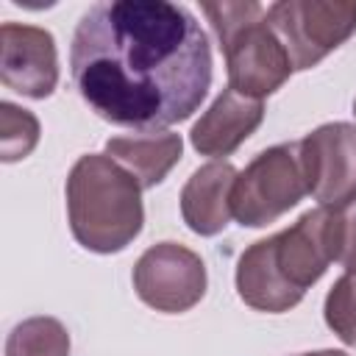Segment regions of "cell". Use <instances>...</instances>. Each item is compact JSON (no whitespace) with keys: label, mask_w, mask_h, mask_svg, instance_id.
Here are the masks:
<instances>
[{"label":"cell","mask_w":356,"mask_h":356,"mask_svg":"<svg viewBox=\"0 0 356 356\" xmlns=\"http://www.w3.org/2000/svg\"><path fill=\"white\" fill-rule=\"evenodd\" d=\"M6 356H70V331L56 317H28L11 328Z\"/></svg>","instance_id":"obj_14"},{"label":"cell","mask_w":356,"mask_h":356,"mask_svg":"<svg viewBox=\"0 0 356 356\" xmlns=\"http://www.w3.org/2000/svg\"><path fill=\"white\" fill-rule=\"evenodd\" d=\"M345 273H350V275H353V278H356V267H353V270H345Z\"/></svg>","instance_id":"obj_19"},{"label":"cell","mask_w":356,"mask_h":356,"mask_svg":"<svg viewBox=\"0 0 356 356\" xmlns=\"http://www.w3.org/2000/svg\"><path fill=\"white\" fill-rule=\"evenodd\" d=\"M309 195L298 142L273 145L256 153L231 189V217L242 228H264Z\"/></svg>","instance_id":"obj_4"},{"label":"cell","mask_w":356,"mask_h":356,"mask_svg":"<svg viewBox=\"0 0 356 356\" xmlns=\"http://www.w3.org/2000/svg\"><path fill=\"white\" fill-rule=\"evenodd\" d=\"M181 153H184L181 134L172 131L128 134V136H111L106 142V156L122 164L142 184V189L159 186L170 175V170L181 161Z\"/></svg>","instance_id":"obj_12"},{"label":"cell","mask_w":356,"mask_h":356,"mask_svg":"<svg viewBox=\"0 0 356 356\" xmlns=\"http://www.w3.org/2000/svg\"><path fill=\"white\" fill-rule=\"evenodd\" d=\"M331 245L334 261L345 270L356 267V200L339 209H331Z\"/></svg>","instance_id":"obj_17"},{"label":"cell","mask_w":356,"mask_h":356,"mask_svg":"<svg viewBox=\"0 0 356 356\" xmlns=\"http://www.w3.org/2000/svg\"><path fill=\"white\" fill-rule=\"evenodd\" d=\"M353 114H356V100H353Z\"/></svg>","instance_id":"obj_20"},{"label":"cell","mask_w":356,"mask_h":356,"mask_svg":"<svg viewBox=\"0 0 356 356\" xmlns=\"http://www.w3.org/2000/svg\"><path fill=\"white\" fill-rule=\"evenodd\" d=\"M64 195L70 231L83 250L111 256L142 234V184L111 156H81L67 175Z\"/></svg>","instance_id":"obj_2"},{"label":"cell","mask_w":356,"mask_h":356,"mask_svg":"<svg viewBox=\"0 0 356 356\" xmlns=\"http://www.w3.org/2000/svg\"><path fill=\"white\" fill-rule=\"evenodd\" d=\"M236 167L225 159L197 167L181 189V217L197 236H217L231 222V189Z\"/></svg>","instance_id":"obj_11"},{"label":"cell","mask_w":356,"mask_h":356,"mask_svg":"<svg viewBox=\"0 0 356 356\" xmlns=\"http://www.w3.org/2000/svg\"><path fill=\"white\" fill-rule=\"evenodd\" d=\"M39 134H42V125L36 114L8 100L0 103V159L6 164L31 156L33 147L39 145Z\"/></svg>","instance_id":"obj_15"},{"label":"cell","mask_w":356,"mask_h":356,"mask_svg":"<svg viewBox=\"0 0 356 356\" xmlns=\"http://www.w3.org/2000/svg\"><path fill=\"white\" fill-rule=\"evenodd\" d=\"M267 22L281 39L292 70H312L356 33L353 0H278Z\"/></svg>","instance_id":"obj_5"},{"label":"cell","mask_w":356,"mask_h":356,"mask_svg":"<svg viewBox=\"0 0 356 356\" xmlns=\"http://www.w3.org/2000/svg\"><path fill=\"white\" fill-rule=\"evenodd\" d=\"M298 356H348L345 350H334V348H325V350H312V353H298Z\"/></svg>","instance_id":"obj_18"},{"label":"cell","mask_w":356,"mask_h":356,"mask_svg":"<svg viewBox=\"0 0 356 356\" xmlns=\"http://www.w3.org/2000/svg\"><path fill=\"white\" fill-rule=\"evenodd\" d=\"M131 281L136 298L161 314L189 312L203 300L209 286L203 259L178 242L150 245L136 259Z\"/></svg>","instance_id":"obj_6"},{"label":"cell","mask_w":356,"mask_h":356,"mask_svg":"<svg viewBox=\"0 0 356 356\" xmlns=\"http://www.w3.org/2000/svg\"><path fill=\"white\" fill-rule=\"evenodd\" d=\"M70 72L100 120L147 134L200 108L211 86V44L186 6L106 0L81 14Z\"/></svg>","instance_id":"obj_1"},{"label":"cell","mask_w":356,"mask_h":356,"mask_svg":"<svg viewBox=\"0 0 356 356\" xmlns=\"http://www.w3.org/2000/svg\"><path fill=\"white\" fill-rule=\"evenodd\" d=\"M267 250L281 281L303 298L306 289L314 286L334 261L331 209L317 206L303 211L298 222L267 236Z\"/></svg>","instance_id":"obj_8"},{"label":"cell","mask_w":356,"mask_h":356,"mask_svg":"<svg viewBox=\"0 0 356 356\" xmlns=\"http://www.w3.org/2000/svg\"><path fill=\"white\" fill-rule=\"evenodd\" d=\"M298 150L306 189L320 206L339 209L356 200V125L325 122L309 131Z\"/></svg>","instance_id":"obj_7"},{"label":"cell","mask_w":356,"mask_h":356,"mask_svg":"<svg viewBox=\"0 0 356 356\" xmlns=\"http://www.w3.org/2000/svg\"><path fill=\"white\" fill-rule=\"evenodd\" d=\"M236 295L245 306L256 309V312H267V314H281L295 309L303 298L298 292H292L281 275L275 273L273 261H270V250H267V236L248 245L236 261Z\"/></svg>","instance_id":"obj_13"},{"label":"cell","mask_w":356,"mask_h":356,"mask_svg":"<svg viewBox=\"0 0 356 356\" xmlns=\"http://www.w3.org/2000/svg\"><path fill=\"white\" fill-rule=\"evenodd\" d=\"M323 317L325 325L345 345H356V278L350 273H342L328 289L323 303Z\"/></svg>","instance_id":"obj_16"},{"label":"cell","mask_w":356,"mask_h":356,"mask_svg":"<svg viewBox=\"0 0 356 356\" xmlns=\"http://www.w3.org/2000/svg\"><path fill=\"white\" fill-rule=\"evenodd\" d=\"M264 120V103L225 86L189 131V142L200 156H231Z\"/></svg>","instance_id":"obj_10"},{"label":"cell","mask_w":356,"mask_h":356,"mask_svg":"<svg viewBox=\"0 0 356 356\" xmlns=\"http://www.w3.org/2000/svg\"><path fill=\"white\" fill-rule=\"evenodd\" d=\"M0 81L6 89L44 100L58 86V53L47 28L25 22L0 25Z\"/></svg>","instance_id":"obj_9"},{"label":"cell","mask_w":356,"mask_h":356,"mask_svg":"<svg viewBox=\"0 0 356 356\" xmlns=\"http://www.w3.org/2000/svg\"><path fill=\"white\" fill-rule=\"evenodd\" d=\"M200 11L209 17L220 50L225 56L228 86L245 97L264 100L275 95L292 70V61L267 22V8L253 0L239 3H203Z\"/></svg>","instance_id":"obj_3"}]
</instances>
